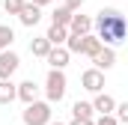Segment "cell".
<instances>
[{"label":"cell","mask_w":128,"mask_h":125,"mask_svg":"<svg viewBox=\"0 0 128 125\" xmlns=\"http://www.w3.org/2000/svg\"><path fill=\"white\" fill-rule=\"evenodd\" d=\"M68 60H72V54H68L66 45H63V48H54V51L48 54V66H51V68H60V72L68 66Z\"/></svg>","instance_id":"obj_11"},{"label":"cell","mask_w":128,"mask_h":125,"mask_svg":"<svg viewBox=\"0 0 128 125\" xmlns=\"http://www.w3.org/2000/svg\"><path fill=\"white\" fill-rule=\"evenodd\" d=\"M84 3H86V0H63V6L68 9V12H78V9H80Z\"/></svg>","instance_id":"obj_22"},{"label":"cell","mask_w":128,"mask_h":125,"mask_svg":"<svg viewBox=\"0 0 128 125\" xmlns=\"http://www.w3.org/2000/svg\"><path fill=\"white\" fill-rule=\"evenodd\" d=\"M101 48H104V45H101V39L90 33V36H84V45H80V54L92 60V57H96V54H98V51H101Z\"/></svg>","instance_id":"obj_14"},{"label":"cell","mask_w":128,"mask_h":125,"mask_svg":"<svg viewBox=\"0 0 128 125\" xmlns=\"http://www.w3.org/2000/svg\"><path fill=\"white\" fill-rule=\"evenodd\" d=\"M18 21H21L24 27H36V24L42 21V9H39L36 3H30V0H27V6L21 9V15H18Z\"/></svg>","instance_id":"obj_10"},{"label":"cell","mask_w":128,"mask_h":125,"mask_svg":"<svg viewBox=\"0 0 128 125\" xmlns=\"http://www.w3.org/2000/svg\"><path fill=\"white\" fill-rule=\"evenodd\" d=\"M18 98V84L12 80H0V104H12Z\"/></svg>","instance_id":"obj_16"},{"label":"cell","mask_w":128,"mask_h":125,"mask_svg":"<svg viewBox=\"0 0 128 125\" xmlns=\"http://www.w3.org/2000/svg\"><path fill=\"white\" fill-rule=\"evenodd\" d=\"M92 107H96V113H98V116H113V110H116V101H113V95L98 92L96 98H92Z\"/></svg>","instance_id":"obj_8"},{"label":"cell","mask_w":128,"mask_h":125,"mask_svg":"<svg viewBox=\"0 0 128 125\" xmlns=\"http://www.w3.org/2000/svg\"><path fill=\"white\" fill-rule=\"evenodd\" d=\"M92 27H96V21L90 18V15H80V12H74V18H72V24H68V33L72 36H90L92 33Z\"/></svg>","instance_id":"obj_6"},{"label":"cell","mask_w":128,"mask_h":125,"mask_svg":"<svg viewBox=\"0 0 128 125\" xmlns=\"http://www.w3.org/2000/svg\"><path fill=\"white\" fill-rule=\"evenodd\" d=\"M27 6V0H3V9L6 15H21V9Z\"/></svg>","instance_id":"obj_19"},{"label":"cell","mask_w":128,"mask_h":125,"mask_svg":"<svg viewBox=\"0 0 128 125\" xmlns=\"http://www.w3.org/2000/svg\"><path fill=\"white\" fill-rule=\"evenodd\" d=\"M30 3H36V6H39V9H45V6H48V3H51V0H30Z\"/></svg>","instance_id":"obj_25"},{"label":"cell","mask_w":128,"mask_h":125,"mask_svg":"<svg viewBox=\"0 0 128 125\" xmlns=\"http://www.w3.org/2000/svg\"><path fill=\"white\" fill-rule=\"evenodd\" d=\"M15 42V30L9 27V24H0V54L3 51H9V45Z\"/></svg>","instance_id":"obj_18"},{"label":"cell","mask_w":128,"mask_h":125,"mask_svg":"<svg viewBox=\"0 0 128 125\" xmlns=\"http://www.w3.org/2000/svg\"><path fill=\"white\" fill-rule=\"evenodd\" d=\"M72 116H74V119H92V116H96L92 101H74V104H72Z\"/></svg>","instance_id":"obj_15"},{"label":"cell","mask_w":128,"mask_h":125,"mask_svg":"<svg viewBox=\"0 0 128 125\" xmlns=\"http://www.w3.org/2000/svg\"><path fill=\"white\" fill-rule=\"evenodd\" d=\"M113 66H116V51L113 48H101L96 57H92V68H98V72H107Z\"/></svg>","instance_id":"obj_7"},{"label":"cell","mask_w":128,"mask_h":125,"mask_svg":"<svg viewBox=\"0 0 128 125\" xmlns=\"http://www.w3.org/2000/svg\"><path fill=\"white\" fill-rule=\"evenodd\" d=\"M80 45H84V39H80V36H72V33H68V42H66L68 54H80Z\"/></svg>","instance_id":"obj_20"},{"label":"cell","mask_w":128,"mask_h":125,"mask_svg":"<svg viewBox=\"0 0 128 125\" xmlns=\"http://www.w3.org/2000/svg\"><path fill=\"white\" fill-rule=\"evenodd\" d=\"M96 125H119V119H116V116H98Z\"/></svg>","instance_id":"obj_23"},{"label":"cell","mask_w":128,"mask_h":125,"mask_svg":"<svg viewBox=\"0 0 128 125\" xmlns=\"http://www.w3.org/2000/svg\"><path fill=\"white\" fill-rule=\"evenodd\" d=\"M45 39H48L54 48H63L66 42H68V27H57V24H51L48 33H45Z\"/></svg>","instance_id":"obj_12"},{"label":"cell","mask_w":128,"mask_h":125,"mask_svg":"<svg viewBox=\"0 0 128 125\" xmlns=\"http://www.w3.org/2000/svg\"><path fill=\"white\" fill-rule=\"evenodd\" d=\"M51 125H66V122H51Z\"/></svg>","instance_id":"obj_26"},{"label":"cell","mask_w":128,"mask_h":125,"mask_svg":"<svg viewBox=\"0 0 128 125\" xmlns=\"http://www.w3.org/2000/svg\"><path fill=\"white\" fill-rule=\"evenodd\" d=\"M54 51V45L45 39V36H39V39H33L30 42V54L33 57H42V60H48V54Z\"/></svg>","instance_id":"obj_13"},{"label":"cell","mask_w":128,"mask_h":125,"mask_svg":"<svg viewBox=\"0 0 128 125\" xmlns=\"http://www.w3.org/2000/svg\"><path fill=\"white\" fill-rule=\"evenodd\" d=\"M51 116H54V110H51L48 101H33V104L24 107L21 122L24 125H51Z\"/></svg>","instance_id":"obj_3"},{"label":"cell","mask_w":128,"mask_h":125,"mask_svg":"<svg viewBox=\"0 0 128 125\" xmlns=\"http://www.w3.org/2000/svg\"><path fill=\"white\" fill-rule=\"evenodd\" d=\"M116 119L128 125V101H122V104H116Z\"/></svg>","instance_id":"obj_21"},{"label":"cell","mask_w":128,"mask_h":125,"mask_svg":"<svg viewBox=\"0 0 128 125\" xmlns=\"http://www.w3.org/2000/svg\"><path fill=\"white\" fill-rule=\"evenodd\" d=\"M18 98L24 101V107H27V104H33V101H39V86H36V80H33V78L18 84Z\"/></svg>","instance_id":"obj_9"},{"label":"cell","mask_w":128,"mask_h":125,"mask_svg":"<svg viewBox=\"0 0 128 125\" xmlns=\"http://www.w3.org/2000/svg\"><path fill=\"white\" fill-rule=\"evenodd\" d=\"M18 66H21V57L15 51H3L0 54V80H12V74L18 72Z\"/></svg>","instance_id":"obj_5"},{"label":"cell","mask_w":128,"mask_h":125,"mask_svg":"<svg viewBox=\"0 0 128 125\" xmlns=\"http://www.w3.org/2000/svg\"><path fill=\"white\" fill-rule=\"evenodd\" d=\"M72 18H74V12H68L66 6H57V9H54V15H51V24H57V27H68V24H72Z\"/></svg>","instance_id":"obj_17"},{"label":"cell","mask_w":128,"mask_h":125,"mask_svg":"<svg viewBox=\"0 0 128 125\" xmlns=\"http://www.w3.org/2000/svg\"><path fill=\"white\" fill-rule=\"evenodd\" d=\"M80 84H84V90L86 92H104V72H98V68H86L84 74H80Z\"/></svg>","instance_id":"obj_4"},{"label":"cell","mask_w":128,"mask_h":125,"mask_svg":"<svg viewBox=\"0 0 128 125\" xmlns=\"http://www.w3.org/2000/svg\"><path fill=\"white\" fill-rule=\"evenodd\" d=\"M66 90H68L66 74L60 72V68H51V72H48V78H45V101H48V104L63 101V98H66Z\"/></svg>","instance_id":"obj_2"},{"label":"cell","mask_w":128,"mask_h":125,"mask_svg":"<svg viewBox=\"0 0 128 125\" xmlns=\"http://www.w3.org/2000/svg\"><path fill=\"white\" fill-rule=\"evenodd\" d=\"M68 125H96V119H72Z\"/></svg>","instance_id":"obj_24"},{"label":"cell","mask_w":128,"mask_h":125,"mask_svg":"<svg viewBox=\"0 0 128 125\" xmlns=\"http://www.w3.org/2000/svg\"><path fill=\"white\" fill-rule=\"evenodd\" d=\"M96 36L101 39L104 48H113V45L125 42V36H128V18L119 12V9H113V6L98 9V15H96Z\"/></svg>","instance_id":"obj_1"}]
</instances>
